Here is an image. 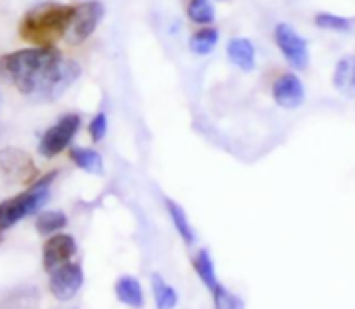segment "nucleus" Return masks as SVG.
<instances>
[{
  "instance_id": "obj_1",
  "label": "nucleus",
  "mask_w": 355,
  "mask_h": 309,
  "mask_svg": "<svg viewBox=\"0 0 355 309\" xmlns=\"http://www.w3.org/2000/svg\"><path fill=\"white\" fill-rule=\"evenodd\" d=\"M81 75L75 60H64L54 46H35L0 56V79L35 102L58 100Z\"/></svg>"
},
{
  "instance_id": "obj_2",
  "label": "nucleus",
  "mask_w": 355,
  "mask_h": 309,
  "mask_svg": "<svg viewBox=\"0 0 355 309\" xmlns=\"http://www.w3.org/2000/svg\"><path fill=\"white\" fill-rule=\"evenodd\" d=\"M75 15V6L58 2H42L29 8L21 23L19 35L31 46H54L64 37Z\"/></svg>"
},
{
  "instance_id": "obj_3",
  "label": "nucleus",
  "mask_w": 355,
  "mask_h": 309,
  "mask_svg": "<svg viewBox=\"0 0 355 309\" xmlns=\"http://www.w3.org/2000/svg\"><path fill=\"white\" fill-rule=\"evenodd\" d=\"M54 179H56V170H52L46 177H42L40 181L31 183V187L27 191L0 204V235L4 231H8L12 224H17L19 220L42 210V206L50 197V185Z\"/></svg>"
},
{
  "instance_id": "obj_4",
  "label": "nucleus",
  "mask_w": 355,
  "mask_h": 309,
  "mask_svg": "<svg viewBox=\"0 0 355 309\" xmlns=\"http://www.w3.org/2000/svg\"><path fill=\"white\" fill-rule=\"evenodd\" d=\"M275 44L281 52V56L287 60V64L295 71H306L310 67V48L308 39L289 23L281 21L275 25Z\"/></svg>"
},
{
  "instance_id": "obj_5",
  "label": "nucleus",
  "mask_w": 355,
  "mask_h": 309,
  "mask_svg": "<svg viewBox=\"0 0 355 309\" xmlns=\"http://www.w3.org/2000/svg\"><path fill=\"white\" fill-rule=\"evenodd\" d=\"M81 127V116L75 112H69L64 116H60L40 139L37 152L44 158H54L60 152H64V148H69V143L73 141V137L77 135Z\"/></svg>"
},
{
  "instance_id": "obj_6",
  "label": "nucleus",
  "mask_w": 355,
  "mask_h": 309,
  "mask_svg": "<svg viewBox=\"0 0 355 309\" xmlns=\"http://www.w3.org/2000/svg\"><path fill=\"white\" fill-rule=\"evenodd\" d=\"M102 17H104V4L100 0L81 2L79 6H75L73 21L69 25L67 33H64V42L71 44V46L83 44L96 31V27L100 25Z\"/></svg>"
},
{
  "instance_id": "obj_7",
  "label": "nucleus",
  "mask_w": 355,
  "mask_h": 309,
  "mask_svg": "<svg viewBox=\"0 0 355 309\" xmlns=\"http://www.w3.org/2000/svg\"><path fill=\"white\" fill-rule=\"evenodd\" d=\"M0 173L8 183H17V185H31L35 183L37 177V168L31 156L19 148L0 150Z\"/></svg>"
},
{
  "instance_id": "obj_8",
  "label": "nucleus",
  "mask_w": 355,
  "mask_h": 309,
  "mask_svg": "<svg viewBox=\"0 0 355 309\" xmlns=\"http://www.w3.org/2000/svg\"><path fill=\"white\" fill-rule=\"evenodd\" d=\"M272 100L279 108L295 110L306 102V87L297 73L287 71L279 75L272 83Z\"/></svg>"
},
{
  "instance_id": "obj_9",
  "label": "nucleus",
  "mask_w": 355,
  "mask_h": 309,
  "mask_svg": "<svg viewBox=\"0 0 355 309\" xmlns=\"http://www.w3.org/2000/svg\"><path fill=\"white\" fill-rule=\"evenodd\" d=\"M83 285V270L79 264H62L50 274V293L58 301L73 299Z\"/></svg>"
},
{
  "instance_id": "obj_10",
  "label": "nucleus",
  "mask_w": 355,
  "mask_h": 309,
  "mask_svg": "<svg viewBox=\"0 0 355 309\" xmlns=\"http://www.w3.org/2000/svg\"><path fill=\"white\" fill-rule=\"evenodd\" d=\"M77 251V243L71 235H52L44 243V268L48 272L67 264Z\"/></svg>"
},
{
  "instance_id": "obj_11",
  "label": "nucleus",
  "mask_w": 355,
  "mask_h": 309,
  "mask_svg": "<svg viewBox=\"0 0 355 309\" xmlns=\"http://www.w3.org/2000/svg\"><path fill=\"white\" fill-rule=\"evenodd\" d=\"M227 58L233 67L243 73H252L256 69V46L250 37L235 35L227 42Z\"/></svg>"
},
{
  "instance_id": "obj_12",
  "label": "nucleus",
  "mask_w": 355,
  "mask_h": 309,
  "mask_svg": "<svg viewBox=\"0 0 355 309\" xmlns=\"http://www.w3.org/2000/svg\"><path fill=\"white\" fill-rule=\"evenodd\" d=\"M333 87L345 98L355 100V54H345L333 69Z\"/></svg>"
},
{
  "instance_id": "obj_13",
  "label": "nucleus",
  "mask_w": 355,
  "mask_h": 309,
  "mask_svg": "<svg viewBox=\"0 0 355 309\" xmlns=\"http://www.w3.org/2000/svg\"><path fill=\"white\" fill-rule=\"evenodd\" d=\"M191 264H193V270H196L198 279L202 281V285H204L210 293H214V291L220 287V281H218L216 266H214V260H212L210 251H208V249H200V251L193 256Z\"/></svg>"
},
{
  "instance_id": "obj_14",
  "label": "nucleus",
  "mask_w": 355,
  "mask_h": 309,
  "mask_svg": "<svg viewBox=\"0 0 355 309\" xmlns=\"http://www.w3.org/2000/svg\"><path fill=\"white\" fill-rule=\"evenodd\" d=\"M116 299L133 309L144 308V289L135 276H121L114 285Z\"/></svg>"
},
{
  "instance_id": "obj_15",
  "label": "nucleus",
  "mask_w": 355,
  "mask_h": 309,
  "mask_svg": "<svg viewBox=\"0 0 355 309\" xmlns=\"http://www.w3.org/2000/svg\"><path fill=\"white\" fill-rule=\"evenodd\" d=\"M40 306V293L35 287L12 289L0 297V309H35Z\"/></svg>"
},
{
  "instance_id": "obj_16",
  "label": "nucleus",
  "mask_w": 355,
  "mask_h": 309,
  "mask_svg": "<svg viewBox=\"0 0 355 309\" xmlns=\"http://www.w3.org/2000/svg\"><path fill=\"white\" fill-rule=\"evenodd\" d=\"M218 39H220V33H218L216 27H212V25H202L198 31L191 33V37H189L187 44H189V50H191L193 54H198V56H208V54H212V52L216 50Z\"/></svg>"
},
{
  "instance_id": "obj_17",
  "label": "nucleus",
  "mask_w": 355,
  "mask_h": 309,
  "mask_svg": "<svg viewBox=\"0 0 355 309\" xmlns=\"http://www.w3.org/2000/svg\"><path fill=\"white\" fill-rule=\"evenodd\" d=\"M164 204H166L168 216H171V220H173V227H175V231L179 233V237L183 239V243H185V245H193V243H196V231H193V227H191V222H189L185 210H183L177 202H173V200H168V197L164 200Z\"/></svg>"
},
{
  "instance_id": "obj_18",
  "label": "nucleus",
  "mask_w": 355,
  "mask_h": 309,
  "mask_svg": "<svg viewBox=\"0 0 355 309\" xmlns=\"http://www.w3.org/2000/svg\"><path fill=\"white\" fill-rule=\"evenodd\" d=\"M69 158L73 160V164H77L85 173H92V175H102L104 173L102 156L96 150H89V148H73L69 152Z\"/></svg>"
},
{
  "instance_id": "obj_19",
  "label": "nucleus",
  "mask_w": 355,
  "mask_h": 309,
  "mask_svg": "<svg viewBox=\"0 0 355 309\" xmlns=\"http://www.w3.org/2000/svg\"><path fill=\"white\" fill-rule=\"evenodd\" d=\"M152 293H154L156 309H175L179 303L177 291L160 274H152Z\"/></svg>"
},
{
  "instance_id": "obj_20",
  "label": "nucleus",
  "mask_w": 355,
  "mask_h": 309,
  "mask_svg": "<svg viewBox=\"0 0 355 309\" xmlns=\"http://www.w3.org/2000/svg\"><path fill=\"white\" fill-rule=\"evenodd\" d=\"M314 25L322 31H333V33H349L354 27V21L343 17V15H335V12H327L320 10L314 15Z\"/></svg>"
},
{
  "instance_id": "obj_21",
  "label": "nucleus",
  "mask_w": 355,
  "mask_h": 309,
  "mask_svg": "<svg viewBox=\"0 0 355 309\" xmlns=\"http://www.w3.org/2000/svg\"><path fill=\"white\" fill-rule=\"evenodd\" d=\"M187 17L196 25H212L216 19V8H214L212 0H189Z\"/></svg>"
},
{
  "instance_id": "obj_22",
  "label": "nucleus",
  "mask_w": 355,
  "mask_h": 309,
  "mask_svg": "<svg viewBox=\"0 0 355 309\" xmlns=\"http://www.w3.org/2000/svg\"><path fill=\"white\" fill-rule=\"evenodd\" d=\"M67 227V216L62 214V212H56V210H52V212H44V214H40L37 216V220H35V229H37V233L40 235H52V233H56V231H60V229H64Z\"/></svg>"
},
{
  "instance_id": "obj_23",
  "label": "nucleus",
  "mask_w": 355,
  "mask_h": 309,
  "mask_svg": "<svg viewBox=\"0 0 355 309\" xmlns=\"http://www.w3.org/2000/svg\"><path fill=\"white\" fill-rule=\"evenodd\" d=\"M210 295H212V301H214V309H243L241 297H237L235 293H231L225 285H220Z\"/></svg>"
},
{
  "instance_id": "obj_24",
  "label": "nucleus",
  "mask_w": 355,
  "mask_h": 309,
  "mask_svg": "<svg viewBox=\"0 0 355 309\" xmlns=\"http://www.w3.org/2000/svg\"><path fill=\"white\" fill-rule=\"evenodd\" d=\"M106 131H108V118H106L104 112H98L92 118V123H89V137H92V141H96V143L102 141L106 137Z\"/></svg>"
}]
</instances>
